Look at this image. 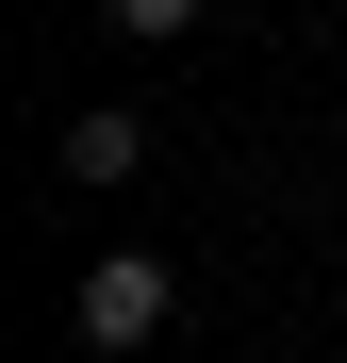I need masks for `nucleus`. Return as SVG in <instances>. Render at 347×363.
I'll return each mask as SVG.
<instances>
[{"instance_id": "f257e3e1", "label": "nucleus", "mask_w": 347, "mask_h": 363, "mask_svg": "<svg viewBox=\"0 0 347 363\" xmlns=\"http://www.w3.org/2000/svg\"><path fill=\"white\" fill-rule=\"evenodd\" d=\"M67 314H83V347H99V363H133V347L165 330V264H149V248H116V264H83V297H67Z\"/></svg>"}, {"instance_id": "f03ea898", "label": "nucleus", "mask_w": 347, "mask_h": 363, "mask_svg": "<svg viewBox=\"0 0 347 363\" xmlns=\"http://www.w3.org/2000/svg\"><path fill=\"white\" fill-rule=\"evenodd\" d=\"M133 149H149V133H133L116 99H99V116H67V182H133Z\"/></svg>"}, {"instance_id": "7ed1b4c3", "label": "nucleus", "mask_w": 347, "mask_h": 363, "mask_svg": "<svg viewBox=\"0 0 347 363\" xmlns=\"http://www.w3.org/2000/svg\"><path fill=\"white\" fill-rule=\"evenodd\" d=\"M99 17H116V33H199L215 0H99Z\"/></svg>"}]
</instances>
